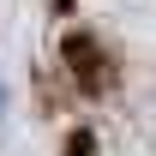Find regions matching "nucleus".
<instances>
[{
  "mask_svg": "<svg viewBox=\"0 0 156 156\" xmlns=\"http://www.w3.org/2000/svg\"><path fill=\"white\" fill-rule=\"evenodd\" d=\"M0 114H6V84H0Z\"/></svg>",
  "mask_w": 156,
  "mask_h": 156,
  "instance_id": "f257e3e1",
  "label": "nucleus"
}]
</instances>
